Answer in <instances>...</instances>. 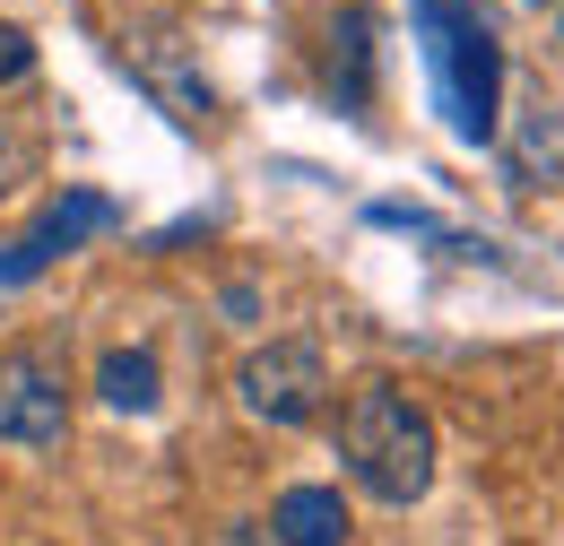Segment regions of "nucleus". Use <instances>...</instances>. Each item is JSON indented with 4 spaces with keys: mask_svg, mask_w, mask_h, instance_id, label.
I'll return each instance as SVG.
<instances>
[{
    "mask_svg": "<svg viewBox=\"0 0 564 546\" xmlns=\"http://www.w3.org/2000/svg\"><path fill=\"white\" fill-rule=\"evenodd\" d=\"M409 26H417V53H425L434 113L452 122V139L487 148L495 113H503V44H495L487 9L478 0H417Z\"/></svg>",
    "mask_w": 564,
    "mask_h": 546,
    "instance_id": "nucleus-1",
    "label": "nucleus"
},
{
    "mask_svg": "<svg viewBox=\"0 0 564 546\" xmlns=\"http://www.w3.org/2000/svg\"><path fill=\"white\" fill-rule=\"evenodd\" d=\"M339 460H348L356 494L409 512L425 485H434V416L400 382H365V391H348V408H339Z\"/></svg>",
    "mask_w": 564,
    "mask_h": 546,
    "instance_id": "nucleus-2",
    "label": "nucleus"
},
{
    "mask_svg": "<svg viewBox=\"0 0 564 546\" xmlns=\"http://www.w3.org/2000/svg\"><path fill=\"white\" fill-rule=\"evenodd\" d=\"M235 400H243V416L295 434V425H313V416L330 408V364H322V347H313V339H270V347L243 356Z\"/></svg>",
    "mask_w": 564,
    "mask_h": 546,
    "instance_id": "nucleus-3",
    "label": "nucleus"
},
{
    "mask_svg": "<svg viewBox=\"0 0 564 546\" xmlns=\"http://www.w3.org/2000/svg\"><path fill=\"white\" fill-rule=\"evenodd\" d=\"M62 434H70V382H62V364L35 356V347H9L0 356V443L44 451Z\"/></svg>",
    "mask_w": 564,
    "mask_h": 546,
    "instance_id": "nucleus-4",
    "label": "nucleus"
},
{
    "mask_svg": "<svg viewBox=\"0 0 564 546\" xmlns=\"http://www.w3.org/2000/svg\"><path fill=\"white\" fill-rule=\"evenodd\" d=\"M113 226H122V208L105 200V192H62V200H53L18 243H9V252H0V286H35L53 261H70L87 234H113Z\"/></svg>",
    "mask_w": 564,
    "mask_h": 546,
    "instance_id": "nucleus-5",
    "label": "nucleus"
},
{
    "mask_svg": "<svg viewBox=\"0 0 564 546\" xmlns=\"http://www.w3.org/2000/svg\"><path fill=\"white\" fill-rule=\"evenodd\" d=\"M348 503H339V485H286L279 503H270V538L279 546H348Z\"/></svg>",
    "mask_w": 564,
    "mask_h": 546,
    "instance_id": "nucleus-6",
    "label": "nucleus"
},
{
    "mask_svg": "<svg viewBox=\"0 0 564 546\" xmlns=\"http://www.w3.org/2000/svg\"><path fill=\"white\" fill-rule=\"evenodd\" d=\"M330 87H339V105H348V113L373 105V18H365V9L330 18Z\"/></svg>",
    "mask_w": 564,
    "mask_h": 546,
    "instance_id": "nucleus-7",
    "label": "nucleus"
},
{
    "mask_svg": "<svg viewBox=\"0 0 564 546\" xmlns=\"http://www.w3.org/2000/svg\"><path fill=\"white\" fill-rule=\"evenodd\" d=\"M96 391H105V408H122V416H156V400H165L156 347H113V356L96 364Z\"/></svg>",
    "mask_w": 564,
    "mask_h": 546,
    "instance_id": "nucleus-8",
    "label": "nucleus"
},
{
    "mask_svg": "<svg viewBox=\"0 0 564 546\" xmlns=\"http://www.w3.org/2000/svg\"><path fill=\"white\" fill-rule=\"evenodd\" d=\"M18 183H35V139L18 131V122H0V200H9Z\"/></svg>",
    "mask_w": 564,
    "mask_h": 546,
    "instance_id": "nucleus-9",
    "label": "nucleus"
},
{
    "mask_svg": "<svg viewBox=\"0 0 564 546\" xmlns=\"http://www.w3.org/2000/svg\"><path fill=\"white\" fill-rule=\"evenodd\" d=\"M26 69H35V35H26L18 18H0V87H18Z\"/></svg>",
    "mask_w": 564,
    "mask_h": 546,
    "instance_id": "nucleus-10",
    "label": "nucleus"
},
{
    "mask_svg": "<svg viewBox=\"0 0 564 546\" xmlns=\"http://www.w3.org/2000/svg\"><path fill=\"white\" fill-rule=\"evenodd\" d=\"M530 9H564V0H530Z\"/></svg>",
    "mask_w": 564,
    "mask_h": 546,
    "instance_id": "nucleus-11",
    "label": "nucleus"
},
{
    "mask_svg": "<svg viewBox=\"0 0 564 546\" xmlns=\"http://www.w3.org/2000/svg\"><path fill=\"white\" fill-rule=\"evenodd\" d=\"M556 18H564V9H556Z\"/></svg>",
    "mask_w": 564,
    "mask_h": 546,
    "instance_id": "nucleus-12",
    "label": "nucleus"
}]
</instances>
